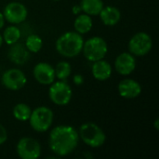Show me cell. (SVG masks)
Masks as SVG:
<instances>
[{
    "label": "cell",
    "mask_w": 159,
    "mask_h": 159,
    "mask_svg": "<svg viewBox=\"0 0 159 159\" xmlns=\"http://www.w3.org/2000/svg\"><path fill=\"white\" fill-rule=\"evenodd\" d=\"M78 143V131L68 125L55 127L48 136L49 149L58 157H67L72 154L76 149Z\"/></svg>",
    "instance_id": "1"
},
{
    "label": "cell",
    "mask_w": 159,
    "mask_h": 159,
    "mask_svg": "<svg viewBox=\"0 0 159 159\" xmlns=\"http://www.w3.org/2000/svg\"><path fill=\"white\" fill-rule=\"evenodd\" d=\"M84 39L82 34L75 31L63 33L55 43L57 52L65 58H75L82 52Z\"/></svg>",
    "instance_id": "2"
},
{
    "label": "cell",
    "mask_w": 159,
    "mask_h": 159,
    "mask_svg": "<svg viewBox=\"0 0 159 159\" xmlns=\"http://www.w3.org/2000/svg\"><path fill=\"white\" fill-rule=\"evenodd\" d=\"M79 139L91 148L102 146L106 141V135L100 126L94 122H86L82 124L78 130Z\"/></svg>",
    "instance_id": "3"
},
{
    "label": "cell",
    "mask_w": 159,
    "mask_h": 159,
    "mask_svg": "<svg viewBox=\"0 0 159 159\" xmlns=\"http://www.w3.org/2000/svg\"><path fill=\"white\" fill-rule=\"evenodd\" d=\"M54 119V114L51 109L47 106H38L35 109L32 110L29 123L31 128L39 133L48 131Z\"/></svg>",
    "instance_id": "4"
},
{
    "label": "cell",
    "mask_w": 159,
    "mask_h": 159,
    "mask_svg": "<svg viewBox=\"0 0 159 159\" xmlns=\"http://www.w3.org/2000/svg\"><path fill=\"white\" fill-rule=\"evenodd\" d=\"M82 52L85 58L91 62L104 59L108 52V45L101 36H92L84 41Z\"/></svg>",
    "instance_id": "5"
},
{
    "label": "cell",
    "mask_w": 159,
    "mask_h": 159,
    "mask_svg": "<svg viewBox=\"0 0 159 159\" xmlns=\"http://www.w3.org/2000/svg\"><path fill=\"white\" fill-rule=\"evenodd\" d=\"M72 88L65 80L54 81L49 85L48 97L54 104L59 106L67 105L72 100Z\"/></svg>",
    "instance_id": "6"
},
{
    "label": "cell",
    "mask_w": 159,
    "mask_h": 159,
    "mask_svg": "<svg viewBox=\"0 0 159 159\" xmlns=\"http://www.w3.org/2000/svg\"><path fill=\"white\" fill-rule=\"evenodd\" d=\"M153 48V39L145 32L136 33L129 41L128 48L135 57H143L147 55Z\"/></svg>",
    "instance_id": "7"
},
{
    "label": "cell",
    "mask_w": 159,
    "mask_h": 159,
    "mask_svg": "<svg viewBox=\"0 0 159 159\" xmlns=\"http://www.w3.org/2000/svg\"><path fill=\"white\" fill-rule=\"evenodd\" d=\"M16 152L21 159H37L41 156V145L32 137H23L18 142Z\"/></svg>",
    "instance_id": "8"
},
{
    "label": "cell",
    "mask_w": 159,
    "mask_h": 159,
    "mask_svg": "<svg viewBox=\"0 0 159 159\" xmlns=\"http://www.w3.org/2000/svg\"><path fill=\"white\" fill-rule=\"evenodd\" d=\"M1 83L6 89L15 91L22 89L26 85L27 77L21 70L18 68H11L3 73Z\"/></svg>",
    "instance_id": "9"
},
{
    "label": "cell",
    "mask_w": 159,
    "mask_h": 159,
    "mask_svg": "<svg viewBox=\"0 0 159 159\" xmlns=\"http://www.w3.org/2000/svg\"><path fill=\"white\" fill-rule=\"evenodd\" d=\"M3 15L5 20L7 22L11 24H20L26 20L28 16V10L23 4L14 1L8 3L5 7Z\"/></svg>",
    "instance_id": "10"
},
{
    "label": "cell",
    "mask_w": 159,
    "mask_h": 159,
    "mask_svg": "<svg viewBox=\"0 0 159 159\" xmlns=\"http://www.w3.org/2000/svg\"><path fill=\"white\" fill-rule=\"evenodd\" d=\"M33 75L39 84L44 86H49L55 81L56 78L54 67L45 61L38 62L34 65Z\"/></svg>",
    "instance_id": "11"
},
{
    "label": "cell",
    "mask_w": 159,
    "mask_h": 159,
    "mask_svg": "<svg viewBox=\"0 0 159 159\" xmlns=\"http://www.w3.org/2000/svg\"><path fill=\"white\" fill-rule=\"evenodd\" d=\"M135 56L130 52L120 53L115 61V69L121 75H129L136 69Z\"/></svg>",
    "instance_id": "12"
},
{
    "label": "cell",
    "mask_w": 159,
    "mask_h": 159,
    "mask_svg": "<svg viewBox=\"0 0 159 159\" xmlns=\"http://www.w3.org/2000/svg\"><path fill=\"white\" fill-rule=\"evenodd\" d=\"M118 94L127 100H132L139 97L142 93L141 84L131 78H125L121 80L117 86Z\"/></svg>",
    "instance_id": "13"
},
{
    "label": "cell",
    "mask_w": 159,
    "mask_h": 159,
    "mask_svg": "<svg viewBox=\"0 0 159 159\" xmlns=\"http://www.w3.org/2000/svg\"><path fill=\"white\" fill-rule=\"evenodd\" d=\"M8 59L17 65H22L26 63L30 58V52L25 48L23 44L19 42L10 45V48L7 51Z\"/></svg>",
    "instance_id": "14"
},
{
    "label": "cell",
    "mask_w": 159,
    "mask_h": 159,
    "mask_svg": "<svg viewBox=\"0 0 159 159\" xmlns=\"http://www.w3.org/2000/svg\"><path fill=\"white\" fill-rule=\"evenodd\" d=\"M113 68L109 61L102 59L93 62L91 67V74L96 80L105 81L112 75Z\"/></svg>",
    "instance_id": "15"
},
{
    "label": "cell",
    "mask_w": 159,
    "mask_h": 159,
    "mask_svg": "<svg viewBox=\"0 0 159 159\" xmlns=\"http://www.w3.org/2000/svg\"><path fill=\"white\" fill-rule=\"evenodd\" d=\"M99 15L102 22L106 26H115L121 20L120 10L114 6L103 7Z\"/></svg>",
    "instance_id": "16"
},
{
    "label": "cell",
    "mask_w": 159,
    "mask_h": 159,
    "mask_svg": "<svg viewBox=\"0 0 159 159\" xmlns=\"http://www.w3.org/2000/svg\"><path fill=\"white\" fill-rule=\"evenodd\" d=\"M74 27H75V31L80 34H88L89 32L91 31L93 27V20L91 16L86 13L78 14L74 21Z\"/></svg>",
    "instance_id": "17"
},
{
    "label": "cell",
    "mask_w": 159,
    "mask_h": 159,
    "mask_svg": "<svg viewBox=\"0 0 159 159\" xmlns=\"http://www.w3.org/2000/svg\"><path fill=\"white\" fill-rule=\"evenodd\" d=\"M81 10L89 16H98L103 6L102 0H81Z\"/></svg>",
    "instance_id": "18"
},
{
    "label": "cell",
    "mask_w": 159,
    "mask_h": 159,
    "mask_svg": "<svg viewBox=\"0 0 159 159\" xmlns=\"http://www.w3.org/2000/svg\"><path fill=\"white\" fill-rule=\"evenodd\" d=\"M20 36H21V32L20 28H18V26L15 25H9L7 28H5L2 34L3 41L8 46L19 42Z\"/></svg>",
    "instance_id": "19"
},
{
    "label": "cell",
    "mask_w": 159,
    "mask_h": 159,
    "mask_svg": "<svg viewBox=\"0 0 159 159\" xmlns=\"http://www.w3.org/2000/svg\"><path fill=\"white\" fill-rule=\"evenodd\" d=\"M12 113H13V116L15 117V119L19 121H27L30 118L32 109L30 108L28 104L20 102V103H17L13 107Z\"/></svg>",
    "instance_id": "20"
},
{
    "label": "cell",
    "mask_w": 159,
    "mask_h": 159,
    "mask_svg": "<svg viewBox=\"0 0 159 159\" xmlns=\"http://www.w3.org/2000/svg\"><path fill=\"white\" fill-rule=\"evenodd\" d=\"M24 46L28 49L29 52L37 53L41 50V48L43 47V40L38 34H31L26 37Z\"/></svg>",
    "instance_id": "21"
},
{
    "label": "cell",
    "mask_w": 159,
    "mask_h": 159,
    "mask_svg": "<svg viewBox=\"0 0 159 159\" xmlns=\"http://www.w3.org/2000/svg\"><path fill=\"white\" fill-rule=\"evenodd\" d=\"M54 71L56 78L59 80H66L72 73V66L68 61H61L56 64Z\"/></svg>",
    "instance_id": "22"
},
{
    "label": "cell",
    "mask_w": 159,
    "mask_h": 159,
    "mask_svg": "<svg viewBox=\"0 0 159 159\" xmlns=\"http://www.w3.org/2000/svg\"><path fill=\"white\" fill-rule=\"evenodd\" d=\"M7 140V129L6 128L0 124V145L4 144Z\"/></svg>",
    "instance_id": "23"
},
{
    "label": "cell",
    "mask_w": 159,
    "mask_h": 159,
    "mask_svg": "<svg viewBox=\"0 0 159 159\" xmlns=\"http://www.w3.org/2000/svg\"><path fill=\"white\" fill-rule=\"evenodd\" d=\"M73 82L76 86H81L84 83V77H83V75H80V74L75 75L74 77H73Z\"/></svg>",
    "instance_id": "24"
},
{
    "label": "cell",
    "mask_w": 159,
    "mask_h": 159,
    "mask_svg": "<svg viewBox=\"0 0 159 159\" xmlns=\"http://www.w3.org/2000/svg\"><path fill=\"white\" fill-rule=\"evenodd\" d=\"M82 10H81V7H80V5H75L73 7H72V12H73V14L74 15H78V14H80V12H81Z\"/></svg>",
    "instance_id": "25"
},
{
    "label": "cell",
    "mask_w": 159,
    "mask_h": 159,
    "mask_svg": "<svg viewBox=\"0 0 159 159\" xmlns=\"http://www.w3.org/2000/svg\"><path fill=\"white\" fill-rule=\"evenodd\" d=\"M4 25H5V18H4L3 12L0 11V30L4 27Z\"/></svg>",
    "instance_id": "26"
},
{
    "label": "cell",
    "mask_w": 159,
    "mask_h": 159,
    "mask_svg": "<svg viewBox=\"0 0 159 159\" xmlns=\"http://www.w3.org/2000/svg\"><path fill=\"white\" fill-rule=\"evenodd\" d=\"M154 127H155L156 130H158L159 129V119L158 118H157V119L155 120V122H154Z\"/></svg>",
    "instance_id": "27"
},
{
    "label": "cell",
    "mask_w": 159,
    "mask_h": 159,
    "mask_svg": "<svg viewBox=\"0 0 159 159\" xmlns=\"http://www.w3.org/2000/svg\"><path fill=\"white\" fill-rule=\"evenodd\" d=\"M3 42H4V41H3V37H2V34H0V48H1L2 45H3Z\"/></svg>",
    "instance_id": "28"
},
{
    "label": "cell",
    "mask_w": 159,
    "mask_h": 159,
    "mask_svg": "<svg viewBox=\"0 0 159 159\" xmlns=\"http://www.w3.org/2000/svg\"><path fill=\"white\" fill-rule=\"evenodd\" d=\"M53 1H61V0H53Z\"/></svg>",
    "instance_id": "29"
}]
</instances>
